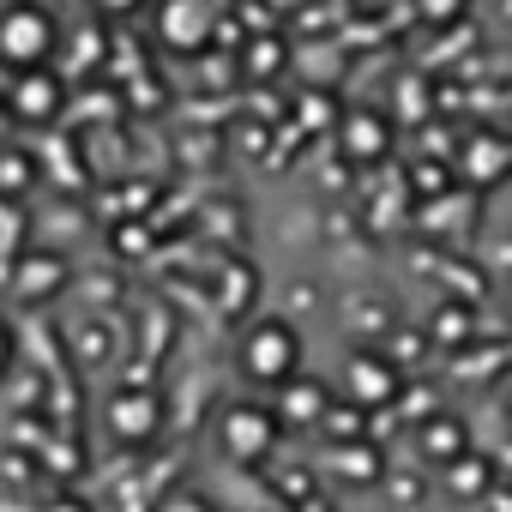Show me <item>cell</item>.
<instances>
[{
    "instance_id": "obj_1",
    "label": "cell",
    "mask_w": 512,
    "mask_h": 512,
    "mask_svg": "<svg viewBox=\"0 0 512 512\" xmlns=\"http://www.w3.org/2000/svg\"><path fill=\"white\" fill-rule=\"evenodd\" d=\"M61 43V25L49 7H37V0H13V7H0V67H43Z\"/></svg>"
},
{
    "instance_id": "obj_2",
    "label": "cell",
    "mask_w": 512,
    "mask_h": 512,
    "mask_svg": "<svg viewBox=\"0 0 512 512\" xmlns=\"http://www.w3.org/2000/svg\"><path fill=\"white\" fill-rule=\"evenodd\" d=\"M241 374L260 386H284L290 374H302V332L290 320H253L241 332Z\"/></svg>"
},
{
    "instance_id": "obj_3",
    "label": "cell",
    "mask_w": 512,
    "mask_h": 512,
    "mask_svg": "<svg viewBox=\"0 0 512 512\" xmlns=\"http://www.w3.org/2000/svg\"><path fill=\"white\" fill-rule=\"evenodd\" d=\"M217 446H223V458H235V464H260V458L278 446V416L260 410V404H235V410H223V422H217Z\"/></svg>"
},
{
    "instance_id": "obj_4",
    "label": "cell",
    "mask_w": 512,
    "mask_h": 512,
    "mask_svg": "<svg viewBox=\"0 0 512 512\" xmlns=\"http://www.w3.org/2000/svg\"><path fill=\"white\" fill-rule=\"evenodd\" d=\"M338 374H344L338 386H344V398H350L356 410H374V404H392V398H398V386H404V374H398V362H386L380 350H350Z\"/></svg>"
},
{
    "instance_id": "obj_5",
    "label": "cell",
    "mask_w": 512,
    "mask_h": 512,
    "mask_svg": "<svg viewBox=\"0 0 512 512\" xmlns=\"http://www.w3.org/2000/svg\"><path fill=\"white\" fill-rule=\"evenodd\" d=\"M157 31H163V43H169V49L199 55V49H205V37H211V13H205V0H163Z\"/></svg>"
},
{
    "instance_id": "obj_6",
    "label": "cell",
    "mask_w": 512,
    "mask_h": 512,
    "mask_svg": "<svg viewBox=\"0 0 512 512\" xmlns=\"http://www.w3.org/2000/svg\"><path fill=\"white\" fill-rule=\"evenodd\" d=\"M61 290H67V260H61V253H25L19 278H13V296L19 302H49Z\"/></svg>"
},
{
    "instance_id": "obj_7",
    "label": "cell",
    "mask_w": 512,
    "mask_h": 512,
    "mask_svg": "<svg viewBox=\"0 0 512 512\" xmlns=\"http://www.w3.org/2000/svg\"><path fill=\"white\" fill-rule=\"evenodd\" d=\"M109 428H115L121 440H151V434L163 428V404H157L151 392H115V398H109Z\"/></svg>"
},
{
    "instance_id": "obj_8",
    "label": "cell",
    "mask_w": 512,
    "mask_h": 512,
    "mask_svg": "<svg viewBox=\"0 0 512 512\" xmlns=\"http://www.w3.org/2000/svg\"><path fill=\"white\" fill-rule=\"evenodd\" d=\"M13 115L19 121H55L61 115V79H49L43 67H25V79L13 85Z\"/></svg>"
},
{
    "instance_id": "obj_9",
    "label": "cell",
    "mask_w": 512,
    "mask_h": 512,
    "mask_svg": "<svg viewBox=\"0 0 512 512\" xmlns=\"http://www.w3.org/2000/svg\"><path fill=\"white\" fill-rule=\"evenodd\" d=\"M326 410H332V398H326V386L320 380H308V374H290L284 386H278V422H326Z\"/></svg>"
},
{
    "instance_id": "obj_10",
    "label": "cell",
    "mask_w": 512,
    "mask_h": 512,
    "mask_svg": "<svg viewBox=\"0 0 512 512\" xmlns=\"http://www.w3.org/2000/svg\"><path fill=\"white\" fill-rule=\"evenodd\" d=\"M416 446H422V458L428 464H452V458H464L470 452V434H464V422L458 416H428L422 428H416Z\"/></svg>"
},
{
    "instance_id": "obj_11",
    "label": "cell",
    "mask_w": 512,
    "mask_h": 512,
    "mask_svg": "<svg viewBox=\"0 0 512 512\" xmlns=\"http://www.w3.org/2000/svg\"><path fill=\"white\" fill-rule=\"evenodd\" d=\"M386 145H392V139H386V121H380V115H350V121H344V151H350V157L368 163V157H380Z\"/></svg>"
},
{
    "instance_id": "obj_12",
    "label": "cell",
    "mask_w": 512,
    "mask_h": 512,
    "mask_svg": "<svg viewBox=\"0 0 512 512\" xmlns=\"http://www.w3.org/2000/svg\"><path fill=\"white\" fill-rule=\"evenodd\" d=\"M332 464H338L344 482H374V476H380V452H374L368 440H344V446L332 452Z\"/></svg>"
},
{
    "instance_id": "obj_13",
    "label": "cell",
    "mask_w": 512,
    "mask_h": 512,
    "mask_svg": "<svg viewBox=\"0 0 512 512\" xmlns=\"http://www.w3.org/2000/svg\"><path fill=\"white\" fill-rule=\"evenodd\" d=\"M470 157H476V175L488 169V181H494V175H506V163H512V157H506V145H482V139L470 145Z\"/></svg>"
},
{
    "instance_id": "obj_14",
    "label": "cell",
    "mask_w": 512,
    "mask_h": 512,
    "mask_svg": "<svg viewBox=\"0 0 512 512\" xmlns=\"http://www.w3.org/2000/svg\"><path fill=\"white\" fill-rule=\"evenodd\" d=\"M31 187V163L25 157H0V193H25Z\"/></svg>"
},
{
    "instance_id": "obj_15",
    "label": "cell",
    "mask_w": 512,
    "mask_h": 512,
    "mask_svg": "<svg viewBox=\"0 0 512 512\" xmlns=\"http://www.w3.org/2000/svg\"><path fill=\"white\" fill-rule=\"evenodd\" d=\"M157 512H217V506H211L199 488H175V494H163V506H157Z\"/></svg>"
},
{
    "instance_id": "obj_16",
    "label": "cell",
    "mask_w": 512,
    "mask_h": 512,
    "mask_svg": "<svg viewBox=\"0 0 512 512\" xmlns=\"http://www.w3.org/2000/svg\"><path fill=\"white\" fill-rule=\"evenodd\" d=\"M416 7H422V19H428V25H452V19L470 7V0H416Z\"/></svg>"
},
{
    "instance_id": "obj_17",
    "label": "cell",
    "mask_w": 512,
    "mask_h": 512,
    "mask_svg": "<svg viewBox=\"0 0 512 512\" xmlns=\"http://www.w3.org/2000/svg\"><path fill=\"white\" fill-rule=\"evenodd\" d=\"M91 7L103 13V19H127V13H139L145 0H91Z\"/></svg>"
},
{
    "instance_id": "obj_18",
    "label": "cell",
    "mask_w": 512,
    "mask_h": 512,
    "mask_svg": "<svg viewBox=\"0 0 512 512\" xmlns=\"http://www.w3.org/2000/svg\"><path fill=\"white\" fill-rule=\"evenodd\" d=\"M7 362H13V332L0 326V374H7Z\"/></svg>"
}]
</instances>
